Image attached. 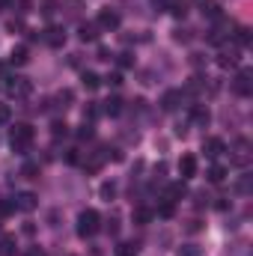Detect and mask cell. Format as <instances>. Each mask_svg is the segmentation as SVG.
<instances>
[{"label":"cell","instance_id":"obj_14","mask_svg":"<svg viewBox=\"0 0 253 256\" xmlns=\"http://www.w3.org/2000/svg\"><path fill=\"white\" fill-rule=\"evenodd\" d=\"M27 60H30V57H27V48H24V45L12 48V54H9V63H12V66H24Z\"/></svg>","mask_w":253,"mask_h":256},{"label":"cell","instance_id":"obj_21","mask_svg":"<svg viewBox=\"0 0 253 256\" xmlns=\"http://www.w3.org/2000/svg\"><path fill=\"white\" fill-rule=\"evenodd\" d=\"M131 218H134L137 224H149V220H152V212H149V208H134Z\"/></svg>","mask_w":253,"mask_h":256},{"label":"cell","instance_id":"obj_26","mask_svg":"<svg viewBox=\"0 0 253 256\" xmlns=\"http://www.w3.org/2000/svg\"><path fill=\"white\" fill-rule=\"evenodd\" d=\"M158 212H161V218H173V212H176V206H173V200H164Z\"/></svg>","mask_w":253,"mask_h":256},{"label":"cell","instance_id":"obj_27","mask_svg":"<svg viewBox=\"0 0 253 256\" xmlns=\"http://www.w3.org/2000/svg\"><path fill=\"white\" fill-rule=\"evenodd\" d=\"M68 134V126L66 122H54V137H66Z\"/></svg>","mask_w":253,"mask_h":256},{"label":"cell","instance_id":"obj_7","mask_svg":"<svg viewBox=\"0 0 253 256\" xmlns=\"http://www.w3.org/2000/svg\"><path fill=\"white\" fill-rule=\"evenodd\" d=\"M45 42H48L51 48H63L66 30H63V27H48V30H45Z\"/></svg>","mask_w":253,"mask_h":256},{"label":"cell","instance_id":"obj_8","mask_svg":"<svg viewBox=\"0 0 253 256\" xmlns=\"http://www.w3.org/2000/svg\"><path fill=\"white\" fill-rule=\"evenodd\" d=\"M179 173H182V179L196 176V158H194V155H182V161H179Z\"/></svg>","mask_w":253,"mask_h":256},{"label":"cell","instance_id":"obj_25","mask_svg":"<svg viewBox=\"0 0 253 256\" xmlns=\"http://www.w3.org/2000/svg\"><path fill=\"white\" fill-rule=\"evenodd\" d=\"M21 176L36 179V176H39V164H24V167H21Z\"/></svg>","mask_w":253,"mask_h":256},{"label":"cell","instance_id":"obj_13","mask_svg":"<svg viewBox=\"0 0 253 256\" xmlns=\"http://www.w3.org/2000/svg\"><path fill=\"white\" fill-rule=\"evenodd\" d=\"M78 36H80L84 42H96V39H98V24H80V27H78Z\"/></svg>","mask_w":253,"mask_h":256},{"label":"cell","instance_id":"obj_2","mask_svg":"<svg viewBox=\"0 0 253 256\" xmlns=\"http://www.w3.org/2000/svg\"><path fill=\"white\" fill-rule=\"evenodd\" d=\"M9 143H12L15 152H27L30 143H33V128L27 126V122H18V126L9 131Z\"/></svg>","mask_w":253,"mask_h":256},{"label":"cell","instance_id":"obj_6","mask_svg":"<svg viewBox=\"0 0 253 256\" xmlns=\"http://www.w3.org/2000/svg\"><path fill=\"white\" fill-rule=\"evenodd\" d=\"M96 24H98V30H116L120 27V12L116 9H102Z\"/></svg>","mask_w":253,"mask_h":256},{"label":"cell","instance_id":"obj_3","mask_svg":"<svg viewBox=\"0 0 253 256\" xmlns=\"http://www.w3.org/2000/svg\"><path fill=\"white\" fill-rule=\"evenodd\" d=\"M6 90H9V96H15V98H27V96L33 92V84H30L27 78H6Z\"/></svg>","mask_w":253,"mask_h":256},{"label":"cell","instance_id":"obj_9","mask_svg":"<svg viewBox=\"0 0 253 256\" xmlns=\"http://www.w3.org/2000/svg\"><path fill=\"white\" fill-rule=\"evenodd\" d=\"M224 149H226V146H224V140H218V137H208V140L202 143V152H206L208 158H218Z\"/></svg>","mask_w":253,"mask_h":256},{"label":"cell","instance_id":"obj_22","mask_svg":"<svg viewBox=\"0 0 253 256\" xmlns=\"http://www.w3.org/2000/svg\"><path fill=\"white\" fill-rule=\"evenodd\" d=\"M236 60H238V57H236V51H224L218 63H220V66H224V68H226V66H236Z\"/></svg>","mask_w":253,"mask_h":256},{"label":"cell","instance_id":"obj_39","mask_svg":"<svg viewBox=\"0 0 253 256\" xmlns=\"http://www.w3.org/2000/svg\"><path fill=\"white\" fill-rule=\"evenodd\" d=\"M3 74H6V66L0 63V78H3Z\"/></svg>","mask_w":253,"mask_h":256},{"label":"cell","instance_id":"obj_10","mask_svg":"<svg viewBox=\"0 0 253 256\" xmlns=\"http://www.w3.org/2000/svg\"><path fill=\"white\" fill-rule=\"evenodd\" d=\"M15 208H21V212H33V208H36V194H30V191L18 194V200H15Z\"/></svg>","mask_w":253,"mask_h":256},{"label":"cell","instance_id":"obj_11","mask_svg":"<svg viewBox=\"0 0 253 256\" xmlns=\"http://www.w3.org/2000/svg\"><path fill=\"white\" fill-rule=\"evenodd\" d=\"M15 254H18L15 236H0V256H15Z\"/></svg>","mask_w":253,"mask_h":256},{"label":"cell","instance_id":"obj_31","mask_svg":"<svg viewBox=\"0 0 253 256\" xmlns=\"http://www.w3.org/2000/svg\"><path fill=\"white\" fill-rule=\"evenodd\" d=\"M9 116H12V114H9V108H6V104H0V122H9Z\"/></svg>","mask_w":253,"mask_h":256},{"label":"cell","instance_id":"obj_38","mask_svg":"<svg viewBox=\"0 0 253 256\" xmlns=\"http://www.w3.org/2000/svg\"><path fill=\"white\" fill-rule=\"evenodd\" d=\"M27 256H45V250H39V248H33V250H27Z\"/></svg>","mask_w":253,"mask_h":256},{"label":"cell","instance_id":"obj_23","mask_svg":"<svg viewBox=\"0 0 253 256\" xmlns=\"http://www.w3.org/2000/svg\"><path fill=\"white\" fill-rule=\"evenodd\" d=\"M179 256H202V250H200L196 244H182V248H179Z\"/></svg>","mask_w":253,"mask_h":256},{"label":"cell","instance_id":"obj_32","mask_svg":"<svg viewBox=\"0 0 253 256\" xmlns=\"http://www.w3.org/2000/svg\"><path fill=\"white\" fill-rule=\"evenodd\" d=\"M238 191H242V194H248V191H250V176H244V179H242V185H238Z\"/></svg>","mask_w":253,"mask_h":256},{"label":"cell","instance_id":"obj_17","mask_svg":"<svg viewBox=\"0 0 253 256\" xmlns=\"http://www.w3.org/2000/svg\"><path fill=\"white\" fill-rule=\"evenodd\" d=\"M98 84H102V78H98L96 72H84V86H86V90H96Z\"/></svg>","mask_w":253,"mask_h":256},{"label":"cell","instance_id":"obj_30","mask_svg":"<svg viewBox=\"0 0 253 256\" xmlns=\"http://www.w3.org/2000/svg\"><path fill=\"white\" fill-rule=\"evenodd\" d=\"M96 116H98V108H96V104H90V108L84 110V120H96Z\"/></svg>","mask_w":253,"mask_h":256},{"label":"cell","instance_id":"obj_36","mask_svg":"<svg viewBox=\"0 0 253 256\" xmlns=\"http://www.w3.org/2000/svg\"><path fill=\"white\" fill-rule=\"evenodd\" d=\"M173 12H176V15H179V18H182V15H185V12H188V9H185V3H176V6H173Z\"/></svg>","mask_w":253,"mask_h":256},{"label":"cell","instance_id":"obj_40","mask_svg":"<svg viewBox=\"0 0 253 256\" xmlns=\"http://www.w3.org/2000/svg\"><path fill=\"white\" fill-rule=\"evenodd\" d=\"M6 3H9V0H0V9H3V6H6Z\"/></svg>","mask_w":253,"mask_h":256},{"label":"cell","instance_id":"obj_1","mask_svg":"<svg viewBox=\"0 0 253 256\" xmlns=\"http://www.w3.org/2000/svg\"><path fill=\"white\" fill-rule=\"evenodd\" d=\"M98 230H102V218H98L96 208H86V212L78 214V236L80 238H92Z\"/></svg>","mask_w":253,"mask_h":256},{"label":"cell","instance_id":"obj_37","mask_svg":"<svg viewBox=\"0 0 253 256\" xmlns=\"http://www.w3.org/2000/svg\"><path fill=\"white\" fill-rule=\"evenodd\" d=\"M108 84H114V86H120V84H122V78H120V74H108Z\"/></svg>","mask_w":253,"mask_h":256},{"label":"cell","instance_id":"obj_24","mask_svg":"<svg viewBox=\"0 0 253 256\" xmlns=\"http://www.w3.org/2000/svg\"><path fill=\"white\" fill-rule=\"evenodd\" d=\"M236 42H238V45H248V42H250V30H248V27H238V30H236Z\"/></svg>","mask_w":253,"mask_h":256},{"label":"cell","instance_id":"obj_20","mask_svg":"<svg viewBox=\"0 0 253 256\" xmlns=\"http://www.w3.org/2000/svg\"><path fill=\"white\" fill-rule=\"evenodd\" d=\"M179 196H185V185H182V182H176V185H170V188H167V200H173V202H176Z\"/></svg>","mask_w":253,"mask_h":256},{"label":"cell","instance_id":"obj_34","mask_svg":"<svg viewBox=\"0 0 253 256\" xmlns=\"http://www.w3.org/2000/svg\"><path fill=\"white\" fill-rule=\"evenodd\" d=\"M131 63H134V60H131V54H120V66H126V68H128Z\"/></svg>","mask_w":253,"mask_h":256},{"label":"cell","instance_id":"obj_33","mask_svg":"<svg viewBox=\"0 0 253 256\" xmlns=\"http://www.w3.org/2000/svg\"><path fill=\"white\" fill-rule=\"evenodd\" d=\"M200 230H202L200 220H188V232H200Z\"/></svg>","mask_w":253,"mask_h":256},{"label":"cell","instance_id":"obj_35","mask_svg":"<svg viewBox=\"0 0 253 256\" xmlns=\"http://www.w3.org/2000/svg\"><path fill=\"white\" fill-rule=\"evenodd\" d=\"M114 191H116L114 185H104V188H102V196H108V200H110V196H114Z\"/></svg>","mask_w":253,"mask_h":256},{"label":"cell","instance_id":"obj_5","mask_svg":"<svg viewBox=\"0 0 253 256\" xmlns=\"http://www.w3.org/2000/svg\"><path fill=\"white\" fill-rule=\"evenodd\" d=\"M232 90H236L238 96H250V92H253V72H250V68H242V72H238V78H236Z\"/></svg>","mask_w":253,"mask_h":256},{"label":"cell","instance_id":"obj_4","mask_svg":"<svg viewBox=\"0 0 253 256\" xmlns=\"http://www.w3.org/2000/svg\"><path fill=\"white\" fill-rule=\"evenodd\" d=\"M232 161L238 164V167H248L250 164V143L242 137V140H236V146H232Z\"/></svg>","mask_w":253,"mask_h":256},{"label":"cell","instance_id":"obj_19","mask_svg":"<svg viewBox=\"0 0 253 256\" xmlns=\"http://www.w3.org/2000/svg\"><path fill=\"white\" fill-rule=\"evenodd\" d=\"M226 179V170L220 167V164H214L212 170H208V182H224Z\"/></svg>","mask_w":253,"mask_h":256},{"label":"cell","instance_id":"obj_16","mask_svg":"<svg viewBox=\"0 0 253 256\" xmlns=\"http://www.w3.org/2000/svg\"><path fill=\"white\" fill-rule=\"evenodd\" d=\"M102 110H104V114H108V116H116V114H120V110H122V102H120V98H108V102H104V108H102Z\"/></svg>","mask_w":253,"mask_h":256},{"label":"cell","instance_id":"obj_29","mask_svg":"<svg viewBox=\"0 0 253 256\" xmlns=\"http://www.w3.org/2000/svg\"><path fill=\"white\" fill-rule=\"evenodd\" d=\"M78 137H80V140H90V137H92V126H84V128H78Z\"/></svg>","mask_w":253,"mask_h":256},{"label":"cell","instance_id":"obj_28","mask_svg":"<svg viewBox=\"0 0 253 256\" xmlns=\"http://www.w3.org/2000/svg\"><path fill=\"white\" fill-rule=\"evenodd\" d=\"M137 254V244H122L120 248V256H134Z\"/></svg>","mask_w":253,"mask_h":256},{"label":"cell","instance_id":"obj_15","mask_svg":"<svg viewBox=\"0 0 253 256\" xmlns=\"http://www.w3.org/2000/svg\"><path fill=\"white\" fill-rule=\"evenodd\" d=\"M200 9H202V15H208V18H220V6H218L214 0H202Z\"/></svg>","mask_w":253,"mask_h":256},{"label":"cell","instance_id":"obj_18","mask_svg":"<svg viewBox=\"0 0 253 256\" xmlns=\"http://www.w3.org/2000/svg\"><path fill=\"white\" fill-rule=\"evenodd\" d=\"M190 116H194V122H196V126H208V110H206V108H194V114H190Z\"/></svg>","mask_w":253,"mask_h":256},{"label":"cell","instance_id":"obj_12","mask_svg":"<svg viewBox=\"0 0 253 256\" xmlns=\"http://www.w3.org/2000/svg\"><path fill=\"white\" fill-rule=\"evenodd\" d=\"M179 102H182V92H179V90H170V92H164L161 108H164V110H176V108H179Z\"/></svg>","mask_w":253,"mask_h":256}]
</instances>
